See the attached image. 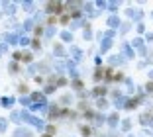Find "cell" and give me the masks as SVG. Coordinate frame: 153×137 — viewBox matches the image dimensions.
<instances>
[{"instance_id": "1", "label": "cell", "mask_w": 153, "mask_h": 137, "mask_svg": "<svg viewBox=\"0 0 153 137\" xmlns=\"http://www.w3.org/2000/svg\"><path fill=\"white\" fill-rule=\"evenodd\" d=\"M43 12L45 16H61L65 14V2H45L43 4Z\"/></svg>"}, {"instance_id": "2", "label": "cell", "mask_w": 153, "mask_h": 137, "mask_svg": "<svg viewBox=\"0 0 153 137\" xmlns=\"http://www.w3.org/2000/svg\"><path fill=\"white\" fill-rule=\"evenodd\" d=\"M124 14H126V18H128V22H131V24H140V22H143V10L141 8H134V6H130V8H126L124 10Z\"/></svg>"}, {"instance_id": "3", "label": "cell", "mask_w": 153, "mask_h": 137, "mask_svg": "<svg viewBox=\"0 0 153 137\" xmlns=\"http://www.w3.org/2000/svg\"><path fill=\"white\" fill-rule=\"evenodd\" d=\"M53 57L55 61H67L69 59V49H65V43H61V41L53 43Z\"/></svg>"}, {"instance_id": "4", "label": "cell", "mask_w": 153, "mask_h": 137, "mask_svg": "<svg viewBox=\"0 0 153 137\" xmlns=\"http://www.w3.org/2000/svg\"><path fill=\"white\" fill-rule=\"evenodd\" d=\"M61 112H63V108L59 106V102H51L47 108V121L53 124L55 119H61Z\"/></svg>"}, {"instance_id": "5", "label": "cell", "mask_w": 153, "mask_h": 137, "mask_svg": "<svg viewBox=\"0 0 153 137\" xmlns=\"http://www.w3.org/2000/svg\"><path fill=\"white\" fill-rule=\"evenodd\" d=\"M120 53L124 55V59H126V61H131V59L137 57V51H135V49L130 45V41H122V45H120Z\"/></svg>"}, {"instance_id": "6", "label": "cell", "mask_w": 153, "mask_h": 137, "mask_svg": "<svg viewBox=\"0 0 153 137\" xmlns=\"http://www.w3.org/2000/svg\"><path fill=\"white\" fill-rule=\"evenodd\" d=\"M69 59L75 61V63H81L82 59H85V51H82L79 45H71V47H69Z\"/></svg>"}, {"instance_id": "7", "label": "cell", "mask_w": 153, "mask_h": 137, "mask_svg": "<svg viewBox=\"0 0 153 137\" xmlns=\"http://www.w3.org/2000/svg\"><path fill=\"white\" fill-rule=\"evenodd\" d=\"M114 47V39H108V37H102V39L98 41V55L102 57V55H106L110 51V49Z\"/></svg>"}, {"instance_id": "8", "label": "cell", "mask_w": 153, "mask_h": 137, "mask_svg": "<svg viewBox=\"0 0 153 137\" xmlns=\"http://www.w3.org/2000/svg\"><path fill=\"white\" fill-rule=\"evenodd\" d=\"M120 124H122L120 112H112V114H108V119H106V125H108L110 129H120Z\"/></svg>"}, {"instance_id": "9", "label": "cell", "mask_w": 153, "mask_h": 137, "mask_svg": "<svg viewBox=\"0 0 153 137\" xmlns=\"http://www.w3.org/2000/svg\"><path fill=\"white\" fill-rule=\"evenodd\" d=\"M90 94H92V98H106V94H110V88L106 86V84H96L94 88L90 90Z\"/></svg>"}, {"instance_id": "10", "label": "cell", "mask_w": 153, "mask_h": 137, "mask_svg": "<svg viewBox=\"0 0 153 137\" xmlns=\"http://www.w3.org/2000/svg\"><path fill=\"white\" fill-rule=\"evenodd\" d=\"M106 26H108V30L118 31V30H120V26H122L120 16H118V14H110L108 18H106Z\"/></svg>"}, {"instance_id": "11", "label": "cell", "mask_w": 153, "mask_h": 137, "mask_svg": "<svg viewBox=\"0 0 153 137\" xmlns=\"http://www.w3.org/2000/svg\"><path fill=\"white\" fill-rule=\"evenodd\" d=\"M106 119H108V116L102 114V112H96V116L92 118V121H90V125L94 129H100L102 125H106Z\"/></svg>"}, {"instance_id": "12", "label": "cell", "mask_w": 153, "mask_h": 137, "mask_svg": "<svg viewBox=\"0 0 153 137\" xmlns=\"http://www.w3.org/2000/svg\"><path fill=\"white\" fill-rule=\"evenodd\" d=\"M124 65H126V59H124L122 53H116V55H110V57H108V67H112V69H116V67H124Z\"/></svg>"}, {"instance_id": "13", "label": "cell", "mask_w": 153, "mask_h": 137, "mask_svg": "<svg viewBox=\"0 0 153 137\" xmlns=\"http://www.w3.org/2000/svg\"><path fill=\"white\" fill-rule=\"evenodd\" d=\"M110 106H112V102H110L108 98H96V100H94V110L96 112H102V114H104Z\"/></svg>"}, {"instance_id": "14", "label": "cell", "mask_w": 153, "mask_h": 137, "mask_svg": "<svg viewBox=\"0 0 153 137\" xmlns=\"http://www.w3.org/2000/svg\"><path fill=\"white\" fill-rule=\"evenodd\" d=\"M53 71H55V75L57 76H65L67 75V61H55L53 63Z\"/></svg>"}, {"instance_id": "15", "label": "cell", "mask_w": 153, "mask_h": 137, "mask_svg": "<svg viewBox=\"0 0 153 137\" xmlns=\"http://www.w3.org/2000/svg\"><path fill=\"white\" fill-rule=\"evenodd\" d=\"M73 102H75V96H73V92H65L63 96L59 98V106H61V108H69Z\"/></svg>"}, {"instance_id": "16", "label": "cell", "mask_w": 153, "mask_h": 137, "mask_svg": "<svg viewBox=\"0 0 153 137\" xmlns=\"http://www.w3.org/2000/svg\"><path fill=\"white\" fill-rule=\"evenodd\" d=\"M128 98L130 96H120V98H116V100H112V106L116 108V112H120V110H126V104H128Z\"/></svg>"}, {"instance_id": "17", "label": "cell", "mask_w": 153, "mask_h": 137, "mask_svg": "<svg viewBox=\"0 0 153 137\" xmlns=\"http://www.w3.org/2000/svg\"><path fill=\"white\" fill-rule=\"evenodd\" d=\"M59 39H61V43H71V41L75 39V36H73L71 30H61V31H59Z\"/></svg>"}, {"instance_id": "18", "label": "cell", "mask_w": 153, "mask_h": 137, "mask_svg": "<svg viewBox=\"0 0 153 137\" xmlns=\"http://www.w3.org/2000/svg\"><path fill=\"white\" fill-rule=\"evenodd\" d=\"M88 24V20L86 18H79V20H73L71 22V26H69V30L71 31H75V30H85V26Z\"/></svg>"}, {"instance_id": "19", "label": "cell", "mask_w": 153, "mask_h": 137, "mask_svg": "<svg viewBox=\"0 0 153 137\" xmlns=\"http://www.w3.org/2000/svg\"><path fill=\"white\" fill-rule=\"evenodd\" d=\"M131 127H134V121H131L130 118H122V124H120V131H122V133H128V135H130Z\"/></svg>"}, {"instance_id": "20", "label": "cell", "mask_w": 153, "mask_h": 137, "mask_svg": "<svg viewBox=\"0 0 153 137\" xmlns=\"http://www.w3.org/2000/svg\"><path fill=\"white\" fill-rule=\"evenodd\" d=\"M36 8H37L36 2H32V0H24V2H22V10H24L26 14H36V12H37Z\"/></svg>"}, {"instance_id": "21", "label": "cell", "mask_w": 153, "mask_h": 137, "mask_svg": "<svg viewBox=\"0 0 153 137\" xmlns=\"http://www.w3.org/2000/svg\"><path fill=\"white\" fill-rule=\"evenodd\" d=\"M55 36H59V30H57V26H45L43 39H53Z\"/></svg>"}, {"instance_id": "22", "label": "cell", "mask_w": 153, "mask_h": 137, "mask_svg": "<svg viewBox=\"0 0 153 137\" xmlns=\"http://www.w3.org/2000/svg\"><path fill=\"white\" fill-rule=\"evenodd\" d=\"M94 31H92V26H90V22L88 24H86V26H85V30H82V39H85V41H92V39H94Z\"/></svg>"}, {"instance_id": "23", "label": "cell", "mask_w": 153, "mask_h": 137, "mask_svg": "<svg viewBox=\"0 0 153 137\" xmlns=\"http://www.w3.org/2000/svg\"><path fill=\"white\" fill-rule=\"evenodd\" d=\"M130 45L135 49V51H140V49H143V47H145V39H143L141 36H135L134 39L130 41Z\"/></svg>"}, {"instance_id": "24", "label": "cell", "mask_w": 153, "mask_h": 137, "mask_svg": "<svg viewBox=\"0 0 153 137\" xmlns=\"http://www.w3.org/2000/svg\"><path fill=\"white\" fill-rule=\"evenodd\" d=\"M96 131H98V129H94L92 125H86V124L81 125V135H82V137H92Z\"/></svg>"}, {"instance_id": "25", "label": "cell", "mask_w": 153, "mask_h": 137, "mask_svg": "<svg viewBox=\"0 0 153 137\" xmlns=\"http://www.w3.org/2000/svg\"><path fill=\"white\" fill-rule=\"evenodd\" d=\"M14 137H33V131L30 127H18L14 131Z\"/></svg>"}, {"instance_id": "26", "label": "cell", "mask_w": 153, "mask_h": 137, "mask_svg": "<svg viewBox=\"0 0 153 137\" xmlns=\"http://www.w3.org/2000/svg\"><path fill=\"white\" fill-rule=\"evenodd\" d=\"M4 41H6V45H16V43H20V36L16 31H14V33H6Z\"/></svg>"}, {"instance_id": "27", "label": "cell", "mask_w": 153, "mask_h": 137, "mask_svg": "<svg viewBox=\"0 0 153 137\" xmlns=\"http://www.w3.org/2000/svg\"><path fill=\"white\" fill-rule=\"evenodd\" d=\"M8 71H10V75H20V71H22V63L10 61L8 63Z\"/></svg>"}, {"instance_id": "28", "label": "cell", "mask_w": 153, "mask_h": 137, "mask_svg": "<svg viewBox=\"0 0 153 137\" xmlns=\"http://www.w3.org/2000/svg\"><path fill=\"white\" fill-rule=\"evenodd\" d=\"M37 73H39V67H37V63H32V65H27V67H26V75H27V76L36 78Z\"/></svg>"}, {"instance_id": "29", "label": "cell", "mask_w": 153, "mask_h": 137, "mask_svg": "<svg viewBox=\"0 0 153 137\" xmlns=\"http://www.w3.org/2000/svg\"><path fill=\"white\" fill-rule=\"evenodd\" d=\"M92 80H94L96 84H100V82L104 84V67H98V69L94 71V75H92Z\"/></svg>"}, {"instance_id": "30", "label": "cell", "mask_w": 153, "mask_h": 137, "mask_svg": "<svg viewBox=\"0 0 153 137\" xmlns=\"http://www.w3.org/2000/svg\"><path fill=\"white\" fill-rule=\"evenodd\" d=\"M140 124L143 125V127H151V112H143V114L140 116Z\"/></svg>"}, {"instance_id": "31", "label": "cell", "mask_w": 153, "mask_h": 137, "mask_svg": "<svg viewBox=\"0 0 153 137\" xmlns=\"http://www.w3.org/2000/svg\"><path fill=\"white\" fill-rule=\"evenodd\" d=\"M71 88L75 90L76 94L82 92V90H85V82H82V78H79V80H71Z\"/></svg>"}, {"instance_id": "32", "label": "cell", "mask_w": 153, "mask_h": 137, "mask_svg": "<svg viewBox=\"0 0 153 137\" xmlns=\"http://www.w3.org/2000/svg\"><path fill=\"white\" fill-rule=\"evenodd\" d=\"M18 102L24 106V110H30V108H32V104H33L32 96H20V98H18Z\"/></svg>"}, {"instance_id": "33", "label": "cell", "mask_w": 153, "mask_h": 137, "mask_svg": "<svg viewBox=\"0 0 153 137\" xmlns=\"http://www.w3.org/2000/svg\"><path fill=\"white\" fill-rule=\"evenodd\" d=\"M137 106H140V100H137V96H131V98H128V104H126V110H128V112L135 110Z\"/></svg>"}, {"instance_id": "34", "label": "cell", "mask_w": 153, "mask_h": 137, "mask_svg": "<svg viewBox=\"0 0 153 137\" xmlns=\"http://www.w3.org/2000/svg\"><path fill=\"white\" fill-rule=\"evenodd\" d=\"M131 27H134V24H131V22H122L118 33H120V36H126V33H130V31H131Z\"/></svg>"}, {"instance_id": "35", "label": "cell", "mask_w": 153, "mask_h": 137, "mask_svg": "<svg viewBox=\"0 0 153 137\" xmlns=\"http://www.w3.org/2000/svg\"><path fill=\"white\" fill-rule=\"evenodd\" d=\"M22 63L24 65H32V63H36L33 61V53L32 51H22Z\"/></svg>"}, {"instance_id": "36", "label": "cell", "mask_w": 153, "mask_h": 137, "mask_svg": "<svg viewBox=\"0 0 153 137\" xmlns=\"http://www.w3.org/2000/svg\"><path fill=\"white\" fill-rule=\"evenodd\" d=\"M122 6V0H110L108 2V12L110 14H118V8Z\"/></svg>"}, {"instance_id": "37", "label": "cell", "mask_w": 153, "mask_h": 137, "mask_svg": "<svg viewBox=\"0 0 153 137\" xmlns=\"http://www.w3.org/2000/svg\"><path fill=\"white\" fill-rule=\"evenodd\" d=\"M14 102H16V98H14V96H4L2 100H0V104H2V108H12Z\"/></svg>"}, {"instance_id": "38", "label": "cell", "mask_w": 153, "mask_h": 137, "mask_svg": "<svg viewBox=\"0 0 153 137\" xmlns=\"http://www.w3.org/2000/svg\"><path fill=\"white\" fill-rule=\"evenodd\" d=\"M55 90H57V86H55V84H45L43 88H41V92H43L45 96H51V94H55Z\"/></svg>"}, {"instance_id": "39", "label": "cell", "mask_w": 153, "mask_h": 137, "mask_svg": "<svg viewBox=\"0 0 153 137\" xmlns=\"http://www.w3.org/2000/svg\"><path fill=\"white\" fill-rule=\"evenodd\" d=\"M10 119H12L14 124H20V121H22V110H14L12 114H10Z\"/></svg>"}, {"instance_id": "40", "label": "cell", "mask_w": 153, "mask_h": 137, "mask_svg": "<svg viewBox=\"0 0 153 137\" xmlns=\"http://www.w3.org/2000/svg\"><path fill=\"white\" fill-rule=\"evenodd\" d=\"M32 37L30 36H20V45H22V47H32Z\"/></svg>"}, {"instance_id": "41", "label": "cell", "mask_w": 153, "mask_h": 137, "mask_svg": "<svg viewBox=\"0 0 153 137\" xmlns=\"http://www.w3.org/2000/svg\"><path fill=\"white\" fill-rule=\"evenodd\" d=\"M61 86H71V80L67 76H57V88H61Z\"/></svg>"}, {"instance_id": "42", "label": "cell", "mask_w": 153, "mask_h": 137, "mask_svg": "<svg viewBox=\"0 0 153 137\" xmlns=\"http://www.w3.org/2000/svg\"><path fill=\"white\" fill-rule=\"evenodd\" d=\"M94 6H96V10H100V12L108 10V2H106V0H96V2H94Z\"/></svg>"}, {"instance_id": "43", "label": "cell", "mask_w": 153, "mask_h": 137, "mask_svg": "<svg viewBox=\"0 0 153 137\" xmlns=\"http://www.w3.org/2000/svg\"><path fill=\"white\" fill-rule=\"evenodd\" d=\"M135 31H137V36H141V37H143L145 33H147V30H145V24H143V22L135 24Z\"/></svg>"}, {"instance_id": "44", "label": "cell", "mask_w": 153, "mask_h": 137, "mask_svg": "<svg viewBox=\"0 0 153 137\" xmlns=\"http://www.w3.org/2000/svg\"><path fill=\"white\" fill-rule=\"evenodd\" d=\"M45 133H47V135H51V137L57 135V127H55V124H47V127H45Z\"/></svg>"}, {"instance_id": "45", "label": "cell", "mask_w": 153, "mask_h": 137, "mask_svg": "<svg viewBox=\"0 0 153 137\" xmlns=\"http://www.w3.org/2000/svg\"><path fill=\"white\" fill-rule=\"evenodd\" d=\"M102 36L108 37V39H116V37H118V31H114V30H104Z\"/></svg>"}, {"instance_id": "46", "label": "cell", "mask_w": 153, "mask_h": 137, "mask_svg": "<svg viewBox=\"0 0 153 137\" xmlns=\"http://www.w3.org/2000/svg\"><path fill=\"white\" fill-rule=\"evenodd\" d=\"M18 92L22 94V96H30V94H32V92H30V86H27V84H20V86H18Z\"/></svg>"}, {"instance_id": "47", "label": "cell", "mask_w": 153, "mask_h": 137, "mask_svg": "<svg viewBox=\"0 0 153 137\" xmlns=\"http://www.w3.org/2000/svg\"><path fill=\"white\" fill-rule=\"evenodd\" d=\"M4 12L6 14H16V4H8V2H4Z\"/></svg>"}, {"instance_id": "48", "label": "cell", "mask_w": 153, "mask_h": 137, "mask_svg": "<svg viewBox=\"0 0 153 137\" xmlns=\"http://www.w3.org/2000/svg\"><path fill=\"white\" fill-rule=\"evenodd\" d=\"M110 96H112V100H116V98L124 96V92H122L120 88H112V90H110Z\"/></svg>"}, {"instance_id": "49", "label": "cell", "mask_w": 153, "mask_h": 137, "mask_svg": "<svg viewBox=\"0 0 153 137\" xmlns=\"http://www.w3.org/2000/svg\"><path fill=\"white\" fill-rule=\"evenodd\" d=\"M143 90H145L147 96H153V82H151V80H147V84L143 86Z\"/></svg>"}, {"instance_id": "50", "label": "cell", "mask_w": 153, "mask_h": 137, "mask_svg": "<svg viewBox=\"0 0 153 137\" xmlns=\"http://www.w3.org/2000/svg\"><path fill=\"white\" fill-rule=\"evenodd\" d=\"M33 51H41V41L36 39V37H33V41H32V53Z\"/></svg>"}, {"instance_id": "51", "label": "cell", "mask_w": 153, "mask_h": 137, "mask_svg": "<svg viewBox=\"0 0 153 137\" xmlns=\"http://www.w3.org/2000/svg\"><path fill=\"white\" fill-rule=\"evenodd\" d=\"M126 80V76H124V73L116 71V75H114V82H124Z\"/></svg>"}, {"instance_id": "52", "label": "cell", "mask_w": 153, "mask_h": 137, "mask_svg": "<svg viewBox=\"0 0 153 137\" xmlns=\"http://www.w3.org/2000/svg\"><path fill=\"white\" fill-rule=\"evenodd\" d=\"M6 129H8V119L0 118V131H6Z\"/></svg>"}, {"instance_id": "53", "label": "cell", "mask_w": 153, "mask_h": 137, "mask_svg": "<svg viewBox=\"0 0 153 137\" xmlns=\"http://www.w3.org/2000/svg\"><path fill=\"white\" fill-rule=\"evenodd\" d=\"M143 39H145V43H153V31H147L143 36Z\"/></svg>"}, {"instance_id": "54", "label": "cell", "mask_w": 153, "mask_h": 137, "mask_svg": "<svg viewBox=\"0 0 153 137\" xmlns=\"http://www.w3.org/2000/svg\"><path fill=\"white\" fill-rule=\"evenodd\" d=\"M33 80H36L37 84H43V86H45V82H47V80H45V78H43V76H41V75H37V76H36V78H33Z\"/></svg>"}, {"instance_id": "55", "label": "cell", "mask_w": 153, "mask_h": 137, "mask_svg": "<svg viewBox=\"0 0 153 137\" xmlns=\"http://www.w3.org/2000/svg\"><path fill=\"white\" fill-rule=\"evenodd\" d=\"M94 65H96V69L102 67V57H100V55H96V57H94Z\"/></svg>"}, {"instance_id": "56", "label": "cell", "mask_w": 153, "mask_h": 137, "mask_svg": "<svg viewBox=\"0 0 153 137\" xmlns=\"http://www.w3.org/2000/svg\"><path fill=\"white\" fill-rule=\"evenodd\" d=\"M149 63H151V61H145V59H143V61H140V63H137V69H145V67H147Z\"/></svg>"}, {"instance_id": "57", "label": "cell", "mask_w": 153, "mask_h": 137, "mask_svg": "<svg viewBox=\"0 0 153 137\" xmlns=\"http://www.w3.org/2000/svg\"><path fill=\"white\" fill-rule=\"evenodd\" d=\"M147 78L153 82V69H149V71H147Z\"/></svg>"}, {"instance_id": "58", "label": "cell", "mask_w": 153, "mask_h": 137, "mask_svg": "<svg viewBox=\"0 0 153 137\" xmlns=\"http://www.w3.org/2000/svg\"><path fill=\"white\" fill-rule=\"evenodd\" d=\"M108 137H122V135H120V133H116V131H110Z\"/></svg>"}, {"instance_id": "59", "label": "cell", "mask_w": 153, "mask_h": 137, "mask_svg": "<svg viewBox=\"0 0 153 137\" xmlns=\"http://www.w3.org/2000/svg\"><path fill=\"white\" fill-rule=\"evenodd\" d=\"M149 18H151V20H153V10H151V12H149Z\"/></svg>"}, {"instance_id": "60", "label": "cell", "mask_w": 153, "mask_h": 137, "mask_svg": "<svg viewBox=\"0 0 153 137\" xmlns=\"http://www.w3.org/2000/svg\"><path fill=\"white\" fill-rule=\"evenodd\" d=\"M41 137H51V135H47V133H41Z\"/></svg>"}, {"instance_id": "61", "label": "cell", "mask_w": 153, "mask_h": 137, "mask_svg": "<svg viewBox=\"0 0 153 137\" xmlns=\"http://www.w3.org/2000/svg\"><path fill=\"white\" fill-rule=\"evenodd\" d=\"M128 137H137V135H134V133H130V135H128Z\"/></svg>"}]
</instances>
